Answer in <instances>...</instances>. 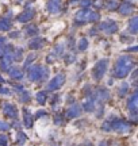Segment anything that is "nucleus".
<instances>
[{
  "instance_id": "f257e3e1",
  "label": "nucleus",
  "mask_w": 138,
  "mask_h": 146,
  "mask_svg": "<svg viewBox=\"0 0 138 146\" xmlns=\"http://www.w3.org/2000/svg\"><path fill=\"white\" fill-rule=\"evenodd\" d=\"M134 66H135V62H134L133 57H130V56H119L117 58V61H115L112 74H114V77L117 78H126L131 73Z\"/></svg>"
},
{
  "instance_id": "f03ea898",
  "label": "nucleus",
  "mask_w": 138,
  "mask_h": 146,
  "mask_svg": "<svg viewBox=\"0 0 138 146\" xmlns=\"http://www.w3.org/2000/svg\"><path fill=\"white\" fill-rule=\"evenodd\" d=\"M27 70V78L33 83H45L49 80V69L42 65H31L26 69Z\"/></svg>"
},
{
  "instance_id": "7ed1b4c3",
  "label": "nucleus",
  "mask_w": 138,
  "mask_h": 146,
  "mask_svg": "<svg viewBox=\"0 0 138 146\" xmlns=\"http://www.w3.org/2000/svg\"><path fill=\"white\" fill-rule=\"evenodd\" d=\"M108 120L111 123V129L114 133H118V134H129L131 131V123L129 120L123 119V118H119L117 115H110L108 116Z\"/></svg>"
},
{
  "instance_id": "20e7f679",
  "label": "nucleus",
  "mask_w": 138,
  "mask_h": 146,
  "mask_svg": "<svg viewBox=\"0 0 138 146\" xmlns=\"http://www.w3.org/2000/svg\"><path fill=\"white\" fill-rule=\"evenodd\" d=\"M107 68H108V58H102L94 65L92 68V78L95 81H100L103 80L104 74L107 73Z\"/></svg>"
},
{
  "instance_id": "39448f33",
  "label": "nucleus",
  "mask_w": 138,
  "mask_h": 146,
  "mask_svg": "<svg viewBox=\"0 0 138 146\" xmlns=\"http://www.w3.org/2000/svg\"><path fill=\"white\" fill-rule=\"evenodd\" d=\"M90 99H92L96 104H104L108 100L111 99V94L110 91L106 88V87H98V88H94V92H92V96Z\"/></svg>"
},
{
  "instance_id": "423d86ee",
  "label": "nucleus",
  "mask_w": 138,
  "mask_h": 146,
  "mask_svg": "<svg viewBox=\"0 0 138 146\" xmlns=\"http://www.w3.org/2000/svg\"><path fill=\"white\" fill-rule=\"evenodd\" d=\"M65 76L64 73H58V74H56L53 78H50L48 83V87H46V91L48 92H57L58 89L62 88V85L65 84Z\"/></svg>"
},
{
  "instance_id": "0eeeda50",
  "label": "nucleus",
  "mask_w": 138,
  "mask_h": 146,
  "mask_svg": "<svg viewBox=\"0 0 138 146\" xmlns=\"http://www.w3.org/2000/svg\"><path fill=\"white\" fill-rule=\"evenodd\" d=\"M118 23L115 21H112V19H106L104 22H102L100 25L98 26V30H100V31L106 33L107 35H112V34H115L118 31Z\"/></svg>"
},
{
  "instance_id": "6e6552de",
  "label": "nucleus",
  "mask_w": 138,
  "mask_h": 146,
  "mask_svg": "<svg viewBox=\"0 0 138 146\" xmlns=\"http://www.w3.org/2000/svg\"><path fill=\"white\" fill-rule=\"evenodd\" d=\"M1 112L4 114L5 118H8V119H14L15 120L18 118V110L16 107L12 103L10 102H3L1 103Z\"/></svg>"
},
{
  "instance_id": "1a4fd4ad",
  "label": "nucleus",
  "mask_w": 138,
  "mask_h": 146,
  "mask_svg": "<svg viewBox=\"0 0 138 146\" xmlns=\"http://www.w3.org/2000/svg\"><path fill=\"white\" fill-rule=\"evenodd\" d=\"M83 112V110H81V106L77 104V103H73V104H70L66 108V111L64 112L65 115V119H76V118H79L80 115Z\"/></svg>"
},
{
  "instance_id": "9d476101",
  "label": "nucleus",
  "mask_w": 138,
  "mask_h": 146,
  "mask_svg": "<svg viewBox=\"0 0 138 146\" xmlns=\"http://www.w3.org/2000/svg\"><path fill=\"white\" fill-rule=\"evenodd\" d=\"M88 14H90V10L81 8L73 18V25L74 26L80 27V26H84L85 23H88Z\"/></svg>"
},
{
  "instance_id": "9b49d317",
  "label": "nucleus",
  "mask_w": 138,
  "mask_h": 146,
  "mask_svg": "<svg viewBox=\"0 0 138 146\" xmlns=\"http://www.w3.org/2000/svg\"><path fill=\"white\" fill-rule=\"evenodd\" d=\"M35 16V10L34 8H26L25 11H22L19 15L16 16V21L19 22V23H27V22H30Z\"/></svg>"
},
{
  "instance_id": "f8f14e48",
  "label": "nucleus",
  "mask_w": 138,
  "mask_h": 146,
  "mask_svg": "<svg viewBox=\"0 0 138 146\" xmlns=\"http://www.w3.org/2000/svg\"><path fill=\"white\" fill-rule=\"evenodd\" d=\"M46 8H48L49 14L56 15V14L61 12V8H62V1H61V0H49L48 4H46Z\"/></svg>"
},
{
  "instance_id": "ddd939ff",
  "label": "nucleus",
  "mask_w": 138,
  "mask_h": 146,
  "mask_svg": "<svg viewBox=\"0 0 138 146\" xmlns=\"http://www.w3.org/2000/svg\"><path fill=\"white\" fill-rule=\"evenodd\" d=\"M45 43H46V41H45L43 38H41V36H34V38H31V39L29 41L27 46H29L30 50H41V49L45 46Z\"/></svg>"
},
{
  "instance_id": "4468645a",
  "label": "nucleus",
  "mask_w": 138,
  "mask_h": 146,
  "mask_svg": "<svg viewBox=\"0 0 138 146\" xmlns=\"http://www.w3.org/2000/svg\"><path fill=\"white\" fill-rule=\"evenodd\" d=\"M117 11L119 12V15H122V16L133 15V12H134V4L123 1V3H121V4L118 5V10Z\"/></svg>"
},
{
  "instance_id": "2eb2a0df",
  "label": "nucleus",
  "mask_w": 138,
  "mask_h": 146,
  "mask_svg": "<svg viewBox=\"0 0 138 146\" xmlns=\"http://www.w3.org/2000/svg\"><path fill=\"white\" fill-rule=\"evenodd\" d=\"M22 112H23V126L26 129H31L33 125H34V115L31 114V111L27 107L22 110Z\"/></svg>"
},
{
  "instance_id": "dca6fc26",
  "label": "nucleus",
  "mask_w": 138,
  "mask_h": 146,
  "mask_svg": "<svg viewBox=\"0 0 138 146\" xmlns=\"http://www.w3.org/2000/svg\"><path fill=\"white\" fill-rule=\"evenodd\" d=\"M8 76L15 81H21L22 78L25 77V70L19 66H11L8 70Z\"/></svg>"
},
{
  "instance_id": "f3484780",
  "label": "nucleus",
  "mask_w": 138,
  "mask_h": 146,
  "mask_svg": "<svg viewBox=\"0 0 138 146\" xmlns=\"http://www.w3.org/2000/svg\"><path fill=\"white\" fill-rule=\"evenodd\" d=\"M137 100H138L137 91H134L131 95H129L127 103H126V107H127L129 111H137V104H138Z\"/></svg>"
},
{
  "instance_id": "a211bd4d",
  "label": "nucleus",
  "mask_w": 138,
  "mask_h": 146,
  "mask_svg": "<svg viewBox=\"0 0 138 146\" xmlns=\"http://www.w3.org/2000/svg\"><path fill=\"white\" fill-rule=\"evenodd\" d=\"M11 27H12L11 15H5L0 18V31H10Z\"/></svg>"
},
{
  "instance_id": "6ab92c4d",
  "label": "nucleus",
  "mask_w": 138,
  "mask_h": 146,
  "mask_svg": "<svg viewBox=\"0 0 138 146\" xmlns=\"http://www.w3.org/2000/svg\"><path fill=\"white\" fill-rule=\"evenodd\" d=\"M127 30H129V33H130V34H133V35L137 34V31H138V16L137 15L131 16V18L129 19Z\"/></svg>"
},
{
  "instance_id": "aec40b11",
  "label": "nucleus",
  "mask_w": 138,
  "mask_h": 146,
  "mask_svg": "<svg viewBox=\"0 0 138 146\" xmlns=\"http://www.w3.org/2000/svg\"><path fill=\"white\" fill-rule=\"evenodd\" d=\"M96 103L92 99H85L81 104V110H84V112H94L96 108Z\"/></svg>"
},
{
  "instance_id": "412c9836",
  "label": "nucleus",
  "mask_w": 138,
  "mask_h": 146,
  "mask_svg": "<svg viewBox=\"0 0 138 146\" xmlns=\"http://www.w3.org/2000/svg\"><path fill=\"white\" fill-rule=\"evenodd\" d=\"M118 95H119V98H126V96L130 95V84H129L127 81H123V83L119 85Z\"/></svg>"
},
{
  "instance_id": "4be33fe9",
  "label": "nucleus",
  "mask_w": 138,
  "mask_h": 146,
  "mask_svg": "<svg viewBox=\"0 0 138 146\" xmlns=\"http://www.w3.org/2000/svg\"><path fill=\"white\" fill-rule=\"evenodd\" d=\"M18 99H19L21 103L27 104V103H30V100H31V92L27 91V89H23L21 94H18Z\"/></svg>"
},
{
  "instance_id": "5701e85b",
  "label": "nucleus",
  "mask_w": 138,
  "mask_h": 146,
  "mask_svg": "<svg viewBox=\"0 0 138 146\" xmlns=\"http://www.w3.org/2000/svg\"><path fill=\"white\" fill-rule=\"evenodd\" d=\"M25 34H26V36H38V34H39V29H38L35 25H29V26L25 27Z\"/></svg>"
},
{
  "instance_id": "b1692460",
  "label": "nucleus",
  "mask_w": 138,
  "mask_h": 146,
  "mask_svg": "<svg viewBox=\"0 0 138 146\" xmlns=\"http://www.w3.org/2000/svg\"><path fill=\"white\" fill-rule=\"evenodd\" d=\"M49 99V94H48V91H39L37 95H35V100H37V103L38 104H45L46 102H48Z\"/></svg>"
},
{
  "instance_id": "393cba45",
  "label": "nucleus",
  "mask_w": 138,
  "mask_h": 146,
  "mask_svg": "<svg viewBox=\"0 0 138 146\" xmlns=\"http://www.w3.org/2000/svg\"><path fill=\"white\" fill-rule=\"evenodd\" d=\"M118 5H119V3L117 0H104V7L103 8H106L110 12H114V11L118 10Z\"/></svg>"
},
{
  "instance_id": "a878e982",
  "label": "nucleus",
  "mask_w": 138,
  "mask_h": 146,
  "mask_svg": "<svg viewBox=\"0 0 138 146\" xmlns=\"http://www.w3.org/2000/svg\"><path fill=\"white\" fill-rule=\"evenodd\" d=\"M65 43H57L53 49V56H57V57H64L65 54Z\"/></svg>"
},
{
  "instance_id": "bb28decb",
  "label": "nucleus",
  "mask_w": 138,
  "mask_h": 146,
  "mask_svg": "<svg viewBox=\"0 0 138 146\" xmlns=\"http://www.w3.org/2000/svg\"><path fill=\"white\" fill-rule=\"evenodd\" d=\"M53 122H54V125H56V126L64 125V122H65V115H64V112H61V111L56 112V114L53 115Z\"/></svg>"
},
{
  "instance_id": "cd10ccee",
  "label": "nucleus",
  "mask_w": 138,
  "mask_h": 146,
  "mask_svg": "<svg viewBox=\"0 0 138 146\" xmlns=\"http://www.w3.org/2000/svg\"><path fill=\"white\" fill-rule=\"evenodd\" d=\"M11 57H12V61H21L22 58H23V49L14 47V50L11 53Z\"/></svg>"
},
{
  "instance_id": "c85d7f7f",
  "label": "nucleus",
  "mask_w": 138,
  "mask_h": 146,
  "mask_svg": "<svg viewBox=\"0 0 138 146\" xmlns=\"http://www.w3.org/2000/svg\"><path fill=\"white\" fill-rule=\"evenodd\" d=\"M35 58H37V56H35L34 53H30V54L26 57V60H25V62H23V68H22V69L25 70V69H27L29 66H31L33 62L35 61Z\"/></svg>"
},
{
  "instance_id": "c756f323",
  "label": "nucleus",
  "mask_w": 138,
  "mask_h": 146,
  "mask_svg": "<svg viewBox=\"0 0 138 146\" xmlns=\"http://www.w3.org/2000/svg\"><path fill=\"white\" fill-rule=\"evenodd\" d=\"M27 141V135L23 131H18L16 133V145L18 146H23Z\"/></svg>"
},
{
  "instance_id": "7c9ffc66",
  "label": "nucleus",
  "mask_w": 138,
  "mask_h": 146,
  "mask_svg": "<svg viewBox=\"0 0 138 146\" xmlns=\"http://www.w3.org/2000/svg\"><path fill=\"white\" fill-rule=\"evenodd\" d=\"M100 21V14L98 11H90L88 14V23H96Z\"/></svg>"
},
{
  "instance_id": "2f4dec72",
  "label": "nucleus",
  "mask_w": 138,
  "mask_h": 146,
  "mask_svg": "<svg viewBox=\"0 0 138 146\" xmlns=\"http://www.w3.org/2000/svg\"><path fill=\"white\" fill-rule=\"evenodd\" d=\"M87 49H88V39L83 36L79 41V43H77V50L79 52H85Z\"/></svg>"
},
{
  "instance_id": "473e14b6",
  "label": "nucleus",
  "mask_w": 138,
  "mask_h": 146,
  "mask_svg": "<svg viewBox=\"0 0 138 146\" xmlns=\"http://www.w3.org/2000/svg\"><path fill=\"white\" fill-rule=\"evenodd\" d=\"M92 92H94V88H92L91 84H85L84 87H83V95H84L87 99H90L91 96H92Z\"/></svg>"
},
{
  "instance_id": "72a5a7b5",
  "label": "nucleus",
  "mask_w": 138,
  "mask_h": 146,
  "mask_svg": "<svg viewBox=\"0 0 138 146\" xmlns=\"http://www.w3.org/2000/svg\"><path fill=\"white\" fill-rule=\"evenodd\" d=\"M94 112H96L95 116L98 118V119H100V118H103L104 116V104H98L96 106V108Z\"/></svg>"
},
{
  "instance_id": "f704fd0d",
  "label": "nucleus",
  "mask_w": 138,
  "mask_h": 146,
  "mask_svg": "<svg viewBox=\"0 0 138 146\" xmlns=\"http://www.w3.org/2000/svg\"><path fill=\"white\" fill-rule=\"evenodd\" d=\"M64 62L66 65H70V64H73L76 61V56H74L73 53H68V54H64Z\"/></svg>"
},
{
  "instance_id": "c9c22d12",
  "label": "nucleus",
  "mask_w": 138,
  "mask_h": 146,
  "mask_svg": "<svg viewBox=\"0 0 138 146\" xmlns=\"http://www.w3.org/2000/svg\"><path fill=\"white\" fill-rule=\"evenodd\" d=\"M102 131H104V133H112V129H111V123H110V120L107 118L103 123H102Z\"/></svg>"
},
{
  "instance_id": "e433bc0d",
  "label": "nucleus",
  "mask_w": 138,
  "mask_h": 146,
  "mask_svg": "<svg viewBox=\"0 0 138 146\" xmlns=\"http://www.w3.org/2000/svg\"><path fill=\"white\" fill-rule=\"evenodd\" d=\"M138 120V112L137 111H130L129 112V122L131 123V125H135Z\"/></svg>"
},
{
  "instance_id": "4c0bfd02",
  "label": "nucleus",
  "mask_w": 138,
  "mask_h": 146,
  "mask_svg": "<svg viewBox=\"0 0 138 146\" xmlns=\"http://www.w3.org/2000/svg\"><path fill=\"white\" fill-rule=\"evenodd\" d=\"M65 46H68L69 50H72L73 52V49L76 47V39H74V36H69L68 38V41H66V43H65Z\"/></svg>"
},
{
  "instance_id": "58836bf2",
  "label": "nucleus",
  "mask_w": 138,
  "mask_h": 146,
  "mask_svg": "<svg viewBox=\"0 0 138 146\" xmlns=\"http://www.w3.org/2000/svg\"><path fill=\"white\" fill-rule=\"evenodd\" d=\"M121 41H122L123 43H131V42L134 41V36H130L127 33H122V34H121Z\"/></svg>"
},
{
  "instance_id": "ea45409f",
  "label": "nucleus",
  "mask_w": 138,
  "mask_h": 146,
  "mask_svg": "<svg viewBox=\"0 0 138 146\" xmlns=\"http://www.w3.org/2000/svg\"><path fill=\"white\" fill-rule=\"evenodd\" d=\"M11 66H12L11 64L5 62L4 60H0V70H1V72L8 73V70H10V68H11Z\"/></svg>"
},
{
  "instance_id": "a19ab883",
  "label": "nucleus",
  "mask_w": 138,
  "mask_h": 146,
  "mask_svg": "<svg viewBox=\"0 0 138 146\" xmlns=\"http://www.w3.org/2000/svg\"><path fill=\"white\" fill-rule=\"evenodd\" d=\"M79 4L84 10H90V7L94 4V0H79Z\"/></svg>"
},
{
  "instance_id": "79ce46f5",
  "label": "nucleus",
  "mask_w": 138,
  "mask_h": 146,
  "mask_svg": "<svg viewBox=\"0 0 138 146\" xmlns=\"http://www.w3.org/2000/svg\"><path fill=\"white\" fill-rule=\"evenodd\" d=\"M0 146H10V138L7 134H0Z\"/></svg>"
},
{
  "instance_id": "37998d69",
  "label": "nucleus",
  "mask_w": 138,
  "mask_h": 146,
  "mask_svg": "<svg viewBox=\"0 0 138 146\" xmlns=\"http://www.w3.org/2000/svg\"><path fill=\"white\" fill-rule=\"evenodd\" d=\"M61 99L60 98L58 94H54L53 96H52V99H50V104H52V107H53L54 110H56V107H57V104H58V100Z\"/></svg>"
},
{
  "instance_id": "c03bdc74",
  "label": "nucleus",
  "mask_w": 138,
  "mask_h": 146,
  "mask_svg": "<svg viewBox=\"0 0 138 146\" xmlns=\"http://www.w3.org/2000/svg\"><path fill=\"white\" fill-rule=\"evenodd\" d=\"M10 130H11L10 123H7V122H3V120H0V131L5 133V131H10Z\"/></svg>"
},
{
  "instance_id": "a18cd8bd",
  "label": "nucleus",
  "mask_w": 138,
  "mask_h": 146,
  "mask_svg": "<svg viewBox=\"0 0 138 146\" xmlns=\"http://www.w3.org/2000/svg\"><path fill=\"white\" fill-rule=\"evenodd\" d=\"M12 89H14L15 92H18V94H21L22 91L25 89V85H23V84H19V83H14L12 84Z\"/></svg>"
},
{
  "instance_id": "49530a36",
  "label": "nucleus",
  "mask_w": 138,
  "mask_h": 146,
  "mask_svg": "<svg viewBox=\"0 0 138 146\" xmlns=\"http://www.w3.org/2000/svg\"><path fill=\"white\" fill-rule=\"evenodd\" d=\"M11 94V89L8 87H4V85H1L0 84V95H3V96H8Z\"/></svg>"
},
{
  "instance_id": "de8ad7c7",
  "label": "nucleus",
  "mask_w": 138,
  "mask_h": 146,
  "mask_svg": "<svg viewBox=\"0 0 138 146\" xmlns=\"http://www.w3.org/2000/svg\"><path fill=\"white\" fill-rule=\"evenodd\" d=\"M48 115V112L45 111V110H38L37 112H35V115H34V119L37 118V119H39V118H45Z\"/></svg>"
},
{
  "instance_id": "09e8293b",
  "label": "nucleus",
  "mask_w": 138,
  "mask_h": 146,
  "mask_svg": "<svg viewBox=\"0 0 138 146\" xmlns=\"http://www.w3.org/2000/svg\"><path fill=\"white\" fill-rule=\"evenodd\" d=\"M96 8H103L104 7V0H98V1H94V4Z\"/></svg>"
},
{
  "instance_id": "8fccbe9b",
  "label": "nucleus",
  "mask_w": 138,
  "mask_h": 146,
  "mask_svg": "<svg viewBox=\"0 0 138 146\" xmlns=\"http://www.w3.org/2000/svg\"><path fill=\"white\" fill-rule=\"evenodd\" d=\"M8 36L12 38V39H16V38H19V36H21V33L19 31H11V33H8Z\"/></svg>"
},
{
  "instance_id": "3c124183",
  "label": "nucleus",
  "mask_w": 138,
  "mask_h": 146,
  "mask_svg": "<svg viewBox=\"0 0 138 146\" xmlns=\"http://www.w3.org/2000/svg\"><path fill=\"white\" fill-rule=\"evenodd\" d=\"M10 126H11V129H16L18 131H19V129H21V123H19L18 120H14L12 123H10Z\"/></svg>"
},
{
  "instance_id": "603ef678",
  "label": "nucleus",
  "mask_w": 138,
  "mask_h": 146,
  "mask_svg": "<svg viewBox=\"0 0 138 146\" xmlns=\"http://www.w3.org/2000/svg\"><path fill=\"white\" fill-rule=\"evenodd\" d=\"M66 103H68L69 106L73 104V103H74V98L72 96V95H68V96H66Z\"/></svg>"
},
{
  "instance_id": "864d4df0",
  "label": "nucleus",
  "mask_w": 138,
  "mask_h": 146,
  "mask_svg": "<svg viewBox=\"0 0 138 146\" xmlns=\"http://www.w3.org/2000/svg\"><path fill=\"white\" fill-rule=\"evenodd\" d=\"M131 81H133V84L135 85V81H137V69H134L133 73H131Z\"/></svg>"
},
{
  "instance_id": "5fc2aeb1",
  "label": "nucleus",
  "mask_w": 138,
  "mask_h": 146,
  "mask_svg": "<svg viewBox=\"0 0 138 146\" xmlns=\"http://www.w3.org/2000/svg\"><path fill=\"white\" fill-rule=\"evenodd\" d=\"M137 50H138V46H131V47H129L126 52H127V53H135Z\"/></svg>"
},
{
  "instance_id": "6e6d98bb",
  "label": "nucleus",
  "mask_w": 138,
  "mask_h": 146,
  "mask_svg": "<svg viewBox=\"0 0 138 146\" xmlns=\"http://www.w3.org/2000/svg\"><path fill=\"white\" fill-rule=\"evenodd\" d=\"M53 61H54V56L53 54H49L48 57H46V62L50 64V62H53Z\"/></svg>"
},
{
  "instance_id": "4d7b16f0",
  "label": "nucleus",
  "mask_w": 138,
  "mask_h": 146,
  "mask_svg": "<svg viewBox=\"0 0 138 146\" xmlns=\"http://www.w3.org/2000/svg\"><path fill=\"white\" fill-rule=\"evenodd\" d=\"M96 33H98V29H95V27H92V29H90V31H88V34L90 35H96Z\"/></svg>"
},
{
  "instance_id": "13d9d810",
  "label": "nucleus",
  "mask_w": 138,
  "mask_h": 146,
  "mask_svg": "<svg viewBox=\"0 0 138 146\" xmlns=\"http://www.w3.org/2000/svg\"><path fill=\"white\" fill-rule=\"evenodd\" d=\"M5 42H7V38L5 36H0V46H4Z\"/></svg>"
},
{
  "instance_id": "bf43d9fd",
  "label": "nucleus",
  "mask_w": 138,
  "mask_h": 146,
  "mask_svg": "<svg viewBox=\"0 0 138 146\" xmlns=\"http://www.w3.org/2000/svg\"><path fill=\"white\" fill-rule=\"evenodd\" d=\"M98 146H110V141H106V139H104V141H102Z\"/></svg>"
},
{
  "instance_id": "052dcab7",
  "label": "nucleus",
  "mask_w": 138,
  "mask_h": 146,
  "mask_svg": "<svg viewBox=\"0 0 138 146\" xmlns=\"http://www.w3.org/2000/svg\"><path fill=\"white\" fill-rule=\"evenodd\" d=\"M3 56H4V52H3V46H0V60L3 58Z\"/></svg>"
},
{
  "instance_id": "680f3d73",
  "label": "nucleus",
  "mask_w": 138,
  "mask_h": 146,
  "mask_svg": "<svg viewBox=\"0 0 138 146\" xmlns=\"http://www.w3.org/2000/svg\"><path fill=\"white\" fill-rule=\"evenodd\" d=\"M83 146H94V143H92V142H85Z\"/></svg>"
},
{
  "instance_id": "e2e57ef3",
  "label": "nucleus",
  "mask_w": 138,
  "mask_h": 146,
  "mask_svg": "<svg viewBox=\"0 0 138 146\" xmlns=\"http://www.w3.org/2000/svg\"><path fill=\"white\" fill-rule=\"evenodd\" d=\"M4 81H5V80H4V78H3V76L0 74V84H3V83H4Z\"/></svg>"
},
{
  "instance_id": "0e129e2a",
  "label": "nucleus",
  "mask_w": 138,
  "mask_h": 146,
  "mask_svg": "<svg viewBox=\"0 0 138 146\" xmlns=\"http://www.w3.org/2000/svg\"><path fill=\"white\" fill-rule=\"evenodd\" d=\"M123 1H126V3H131V4H133L135 0H123Z\"/></svg>"
},
{
  "instance_id": "69168bd1",
  "label": "nucleus",
  "mask_w": 138,
  "mask_h": 146,
  "mask_svg": "<svg viewBox=\"0 0 138 146\" xmlns=\"http://www.w3.org/2000/svg\"><path fill=\"white\" fill-rule=\"evenodd\" d=\"M110 146H121V143H118V142H114L112 145H110Z\"/></svg>"
},
{
  "instance_id": "338daca9",
  "label": "nucleus",
  "mask_w": 138,
  "mask_h": 146,
  "mask_svg": "<svg viewBox=\"0 0 138 146\" xmlns=\"http://www.w3.org/2000/svg\"><path fill=\"white\" fill-rule=\"evenodd\" d=\"M79 0H70V3H77Z\"/></svg>"
}]
</instances>
